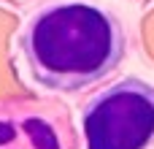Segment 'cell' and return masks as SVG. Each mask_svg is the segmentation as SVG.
Instances as JSON below:
<instances>
[{"mask_svg": "<svg viewBox=\"0 0 154 149\" xmlns=\"http://www.w3.org/2000/svg\"><path fill=\"white\" fill-rule=\"evenodd\" d=\"M127 30L119 14L97 0H49L30 11L16 33V54L27 79L46 92H81L127 57Z\"/></svg>", "mask_w": 154, "mask_h": 149, "instance_id": "1", "label": "cell"}, {"mask_svg": "<svg viewBox=\"0 0 154 149\" xmlns=\"http://www.w3.org/2000/svg\"><path fill=\"white\" fill-rule=\"evenodd\" d=\"M81 138L87 149L154 147V81L125 76L81 106Z\"/></svg>", "mask_w": 154, "mask_h": 149, "instance_id": "2", "label": "cell"}, {"mask_svg": "<svg viewBox=\"0 0 154 149\" xmlns=\"http://www.w3.org/2000/svg\"><path fill=\"white\" fill-rule=\"evenodd\" d=\"M0 149H81L76 122L62 100H0Z\"/></svg>", "mask_w": 154, "mask_h": 149, "instance_id": "3", "label": "cell"}]
</instances>
